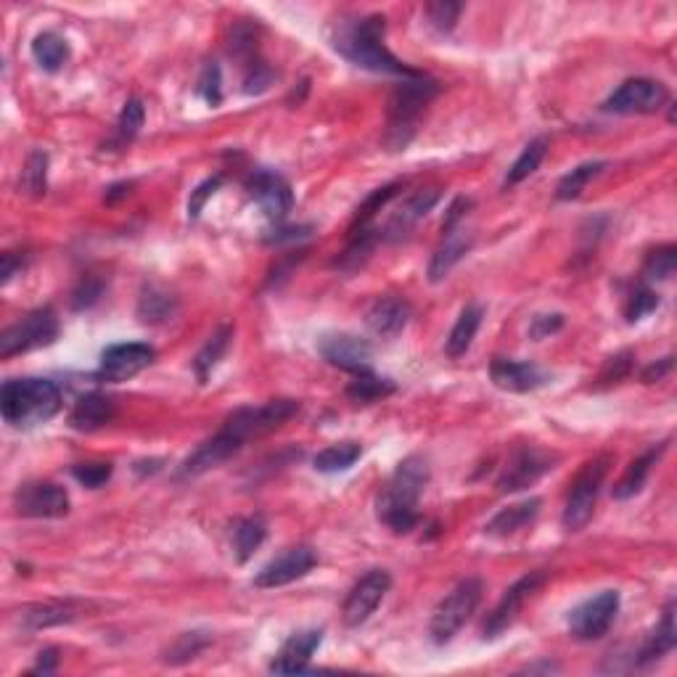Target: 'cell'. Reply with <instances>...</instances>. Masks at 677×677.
<instances>
[{"mask_svg":"<svg viewBox=\"0 0 677 677\" xmlns=\"http://www.w3.org/2000/svg\"><path fill=\"white\" fill-rule=\"evenodd\" d=\"M439 85L426 75L410 77L389 98V122H387V143L392 149H405L410 138L416 135V125L421 114L437 96Z\"/></svg>","mask_w":677,"mask_h":677,"instance_id":"277c9868","label":"cell"},{"mask_svg":"<svg viewBox=\"0 0 677 677\" xmlns=\"http://www.w3.org/2000/svg\"><path fill=\"white\" fill-rule=\"evenodd\" d=\"M114 474V466L109 461H96V463H77L72 466V477L88 487V490H101Z\"/></svg>","mask_w":677,"mask_h":677,"instance_id":"f6af8a7d","label":"cell"},{"mask_svg":"<svg viewBox=\"0 0 677 677\" xmlns=\"http://www.w3.org/2000/svg\"><path fill=\"white\" fill-rule=\"evenodd\" d=\"M56 336H59V315L53 313V307H38L0 334V358H14L22 352L48 347L56 342Z\"/></svg>","mask_w":677,"mask_h":677,"instance_id":"ba28073f","label":"cell"},{"mask_svg":"<svg viewBox=\"0 0 677 677\" xmlns=\"http://www.w3.org/2000/svg\"><path fill=\"white\" fill-rule=\"evenodd\" d=\"M670 371H672V358H664V360H659V363L648 365L646 371H643V381H646V384H654V381H662Z\"/></svg>","mask_w":677,"mask_h":677,"instance_id":"9f6ffc18","label":"cell"},{"mask_svg":"<svg viewBox=\"0 0 677 677\" xmlns=\"http://www.w3.org/2000/svg\"><path fill=\"white\" fill-rule=\"evenodd\" d=\"M384 16L368 14V16H350V19H339L331 32V45L339 56L368 72H379V75H397V77H418L424 72L405 67L395 53L384 45Z\"/></svg>","mask_w":677,"mask_h":677,"instance_id":"6da1fadb","label":"cell"},{"mask_svg":"<svg viewBox=\"0 0 677 677\" xmlns=\"http://www.w3.org/2000/svg\"><path fill=\"white\" fill-rule=\"evenodd\" d=\"M157 358V350L146 342H122L109 344L101 352V365H98V379L106 384H122L146 371Z\"/></svg>","mask_w":677,"mask_h":677,"instance_id":"8fae6325","label":"cell"},{"mask_svg":"<svg viewBox=\"0 0 677 677\" xmlns=\"http://www.w3.org/2000/svg\"><path fill=\"white\" fill-rule=\"evenodd\" d=\"M662 453H664V445H659V447H651V450L640 455V458H635V461L627 466L625 474H622V479L611 487V495H614L617 500H627V498H633V495H638V492L643 490V484H646L651 469L656 466V461L662 458Z\"/></svg>","mask_w":677,"mask_h":677,"instance_id":"83f0119b","label":"cell"},{"mask_svg":"<svg viewBox=\"0 0 677 677\" xmlns=\"http://www.w3.org/2000/svg\"><path fill=\"white\" fill-rule=\"evenodd\" d=\"M543 582H545V572H529V574H524L521 580H516L514 585L503 593V598H500L498 606L492 609L490 617L484 619V627H482L484 638L492 640L506 633L508 627L516 622V617H519V611L524 609V603L535 596L537 588H540Z\"/></svg>","mask_w":677,"mask_h":677,"instance_id":"5bb4252c","label":"cell"},{"mask_svg":"<svg viewBox=\"0 0 677 677\" xmlns=\"http://www.w3.org/2000/svg\"><path fill=\"white\" fill-rule=\"evenodd\" d=\"M484 310L482 305H466L455 320L453 331L447 336V355L450 358H461L469 352V347L474 344V336H477L479 326H482Z\"/></svg>","mask_w":677,"mask_h":677,"instance_id":"f546056e","label":"cell"},{"mask_svg":"<svg viewBox=\"0 0 677 677\" xmlns=\"http://www.w3.org/2000/svg\"><path fill=\"white\" fill-rule=\"evenodd\" d=\"M101 294H104V283L98 281L96 276H85L77 283V289L72 291V307L75 310H88L90 305H96L101 299Z\"/></svg>","mask_w":677,"mask_h":677,"instance_id":"681fc988","label":"cell"},{"mask_svg":"<svg viewBox=\"0 0 677 677\" xmlns=\"http://www.w3.org/2000/svg\"><path fill=\"white\" fill-rule=\"evenodd\" d=\"M677 646V627H675V601H670L664 606L662 619H659V625L654 627V633L648 635V640L640 648L638 659L635 664L638 667H648V664L659 662L667 654H672Z\"/></svg>","mask_w":677,"mask_h":677,"instance_id":"d4e9b609","label":"cell"},{"mask_svg":"<svg viewBox=\"0 0 677 677\" xmlns=\"http://www.w3.org/2000/svg\"><path fill=\"white\" fill-rule=\"evenodd\" d=\"M463 3H447V0H439V3H429L426 6V19L432 24L434 30L447 35V32H453L455 22H458V16L463 14Z\"/></svg>","mask_w":677,"mask_h":677,"instance_id":"bcb514c9","label":"cell"},{"mask_svg":"<svg viewBox=\"0 0 677 677\" xmlns=\"http://www.w3.org/2000/svg\"><path fill=\"white\" fill-rule=\"evenodd\" d=\"M175 313V299L164 291L149 289L141 297V305H138V315H141L143 323H159V320H167Z\"/></svg>","mask_w":677,"mask_h":677,"instance_id":"7bdbcfd3","label":"cell"},{"mask_svg":"<svg viewBox=\"0 0 677 677\" xmlns=\"http://www.w3.org/2000/svg\"><path fill=\"white\" fill-rule=\"evenodd\" d=\"M558 455L551 450H543V447H521L516 450L511 458H508L506 469L498 479V492H519L532 487L535 482L548 474V471L556 469Z\"/></svg>","mask_w":677,"mask_h":677,"instance_id":"7c38bea8","label":"cell"},{"mask_svg":"<svg viewBox=\"0 0 677 677\" xmlns=\"http://www.w3.org/2000/svg\"><path fill=\"white\" fill-rule=\"evenodd\" d=\"M630 371H633V352H619V355L609 358V363L601 371L598 381L601 384H619Z\"/></svg>","mask_w":677,"mask_h":677,"instance_id":"f907efd6","label":"cell"},{"mask_svg":"<svg viewBox=\"0 0 677 677\" xmlns=\"http://www.w3.org/2000/svg\"><path fill=\"white\" fill-rule=\"evenodd\" d=\"M360 455H363L360 442L347 439V442H336V445H328L326 450H320L313 458V466L320 474H339V471L352 469L360 461Z\"/></svg>","mask_w":677,"mask_h":677,"instance_id":"1f68e13d","label":"cell"},{"mask_svg":"<svg viewBox=\"0 0 677 677\" xmlns=\"http://www.w3.org/2000/svg\"><path fill=\"white\" fill-rule=\"evenodd\" d=\"M609 164L606 162H585L580 167H574L572 172H566L561 183L556 188V199L558 201H572L577 196H582V191L588 188L590 180H596L603 170H606Z\"/></svg>","mask_w":677,"mask_h":677,"instance_id":"8d00e7d4","label":"cell"},{"mask_svg":"<svg viewBox=\"0 0 677 677\" xmlns=\"http://www.w3.org/2000/svg\"><path fill=\"white\" fill-rule=\"evenodd\" d=\"M273 80H276V72H273L265 61L257 59L246 67L244 90L249 93V96H257V93H265V90L273 85Z\"/></svg>","mask_w":677,"mask_h":677,"instance_id":"c3c4849f","label":"cell"},{"mask_svg":"<svg viewBox=\"0 0 677 677\" xmlns=\"http://www.w3.org/2000/svg\"><path fill=\"white\" fill-rule=\"evenodd\" d=\"M143 120H146V109H143L141 98H130L125 106H122L120 120H117V127H114V135L109 146L112 149H125L127 143H133L141 133Z\"/></svg>","mask_w":677,"mask_h":677,"instance_id":"d590c367","label":"cell"},{"mask_svg":"<svg viewBox=\"0 0 677 677\" xmlns=\"http://www.w3.org/2000/svg\"><path fill=\"white\" fill-rule=\"evenodd\" d=\"M471 209V199H466V196H458V199L447 207L445 212V220H442V231H450V228H458V225L463 223V217L469 215Z\"/></svg>","mask_w":677,"mask_h":677,"instance_id":"db71d44e","label":"cell"},{"mask_svg":"<svg viewBox=\"0 0 677 677\" xmlns=\"http://www.w3.org/2000/svg\"><path fill=\"white\" fill-rule=\"evenodd\" d=\"M323 643V630H299L291 635L270 662V672L276 675H297V672L310 670V659Z\"/></svg>","mask_w":677,"mask_h":677,"instance_id":"44dd1931","label":"cell"},{"mask_svg":"<svg viewBox=\"0 0 677 677\" xmlns=\"http://www.w3.org/2000/svg\"><path fill=\"white\" fill-rule=\"evenodd\" d=\"M246 194L265 212V217L276 220V223H281L294 207L291 186L286 183V178H281L273 170H254L246 180Z\"/></svg>","mask_w":677,"mask_h":677,"instance_id":"e0dca14e","label":"cell"},{"mask_svg":"<svg viewBox=\"0 0 677 677\" xmlns=\"http://www.w3.org/2000/svg\"><path fill=\"white\" fill-rule=\"evenodd\" d=\"M389 588H392V577L384 569H373V572L363 574L355 588L350 590V596L342 606V619L347 627L365 625L371 614L381 606V601L387 598Z\"/></svg>","mask_w":677,"mask_h":677,"instance_id":"4fadbf2b","label":"cell"},{"mask_svg":"<svg viewBox=\"0 0 677 677\" xmlns=\"http://www.w3.org/2000/svg\"><path fill=\"white\" fill-rule=\"evenodd\" d=\"M299 413L297 400H270L265 405H246V408L233 410L231 416L225 418L223 429L239 439L241 445L252 442V439L268 437L278 432L286 421Z\"/></svg>","mask_w":677,"mask_h":677,"instance_id":"8992f818","label":"cell"},{"mask_svg":"<svg viewBox=\"0 0 677 677\" xmlns=\"http://www.w3.org/2000/svg\"><path fill=\"white\" fill-rule=\"evenodd\" d=\"M564 328V315L561 313H545V315H535L532 323H529V336L540 342V339H548V336L558 334Z\"/></svg>","mask_w":677,"mask_h":677,"instance_id":"816d5d0a","label":"cell"},{"mask_svg":"<svg viewBox=\"0 0 677 677\" xmlns=\"http://www.w3.org/2000/svg\"><path fill=\"white\" fill-rule=\"evenodd\" d=\"M490 379L503 392L527 395V392H535L543 384H548V373L537 363H527V360L495 358L490 363Z\"/></svg>","mask_w":677,"mask_h":677,"instance_id":"d6986e66","label":"cell"},{"mask_svg":"<svg viewBox=\"0 0 677 677\" xmlns=\"http://www.w3.org/2000/svg\"><path fill=\"white\" fill-rule=\"evenodd\" d=\"M14 508L27 519H61L69 514V495L53 482H30L19 487Z\"/></svg>","mask_w":677,"mask_h":677,"instance_id":"2e32d148","label":"cell"},{"mask_svg":"<svg viewBox=\"0 0 677 677\" xmlns=\"http://www.w3.org/2000/svg\"><path fill=\"white\" fill-rule=\"evenodd\" d=\"M61 410L59 387L48 379H8L0 389V413L14 429H32Z\"/></svg>","mask_w":677,"mask_h":677,"instance_id":"3957f363","label":"cell"},{"mask_svg":"<svg viewBox=\"0 0 677 677\" xmlns=\"http://www.w3.org/2000/svg\"><path fill=\"white\" fill-rule=\"evenodd\" d=\"M19 268H22V260H19L16 254H11V252L3 254V270H0V276H3V283L11 281V278H14V273Z\"/></svg>","mask_w":677,"mask_h":677,"instance_id":"6f0895ef","label":"cell"},{"mask_svg":"<svg viewBox=\"0 0 677 677\" xmlns=\"http://www.w3.org/2000/svg\"><path fill=\"white\" fill-rule=\"evenodd\" d=\"M77 617L75 603H40V606H30L22 611V625L27 630H45V627L64 625Z\"/></svg>","mask_w":677,"mask_h":677,"instance_id":"d6a6232c","label":"cell"},{"mask_svg":"<svg viewBox=\"0 0 677 677\" xmlns=\"http://www.w3.org/2000/svg\"><path fill=\"white\" fill-rule=\"evenodd\" d=\"M437 201H439L437 188L418 191V194L410 196V199L400 207V212L389 220V225L384 228V233H381V239H402V236H405V233H408L410 228L421 220V217L429 215V209H432Z\"/></svg>","mask_w":677,"mask_h":677,"instance_id":"4316f807","label":"cell"},{"mask_svg":"<svg viewBox=\"0 0 677 677\" xmlns=\"http://www.w3.org/2000/svg\"><path fill=\"white\" fill-rule=\"evenodd\" d=\"M196 93H199L209 106H217L223 101V77H220V67L217 64H207L204 72L199 77V85H196Z\"/></svg>","mask_w":677,"mask_h":677,"instance_id":"7dc6e473","label":"cell"},{"mask_svg":"<svg viewBox=\"0 0 677 677\" xmlns=\"http://www.w3.org/2000/svg\"><path fill=\"white\" fill-rule=\"evenodd\" d=\"M318 352L326 363L336 365V368H342V371L350 373L371 371L373 347L368 339H363V336L344 334V331L320 336Z\"/></svg>","mask_w":677,"mask_h":677,"instance_id":"ac0fdd59","label":"cell"},{"mask_svg":"<svg viewBox=\"0 0 677 677\" xmlns=\"http://www.w3.org/2000/svg\"><path fill=\"white\" fill-rule=\"evenodd\" d=\"M315 564H318V558L310 545H294V548L278 553L276 558H270L254 577V585L262 590L283 588V585L302 580L305 574L313 572Z\"/></svg>","mask_w":677,"mask_h":677,"instance_id":"9a60e30c","label":"cell"},{"mask_svg":"<svg viewBox=\"0 0 677 677\" xmlns=\"http://www.w3.org/2000/svg\"><path fill=\"white\" fill-rule=\"evenodd\" d=\"M670 101V90L651 77H633L625 80L606 101L603 112L609 114H656Z\"/></svg>","mask_w":677,"mask_h":677,"instance_id":"9c48e42d","label":"cell"},{"mask_svg":"<svg viewBox=\"0 0 677 677\" xmlns=\"http://www.w3.org/2000/svg\"><path fill=\"white\" fill-rule=\"evenodd\" d=\"M397 191H400V186H397V183L379 188V191H373V194L368 196L363 204H360L358 212H355V220H352V233L365 231V228H368V223H371L373 217H376V212H381V209L387 207L389 201L395 199Z\"/></svg>","mask_w":677,"mask_h":677,"instance_id":"60d3db41","label":"cell"},{"mask_svg":"<svg viewBox=\"0 0 677 677\" xmlns=\"http://www.w3.org/2000/svg\"><path fill=\"white\" fill-rule=\"evenodd\" d=\"M397 387L395 381L381 379L373 371H363L355 373V379L350 381V387H347V397L352 402H358V405H371L376 400H384V397L395 395Z\"/></svg>","mask_w":677,"mask_h":677,"instance_id":"836d02e7","label":"cell"},{"mask_svg":"<svg viewBox=\"0 0 677 677\" xmlns=\"http://www.w3.org/2000/svg\"><path fill=\"white\" fill-rule=\"evenodd\" d=\"M56 667H59V648H45V651H40L38 664L30 672H35V675H51V672H56Z\"/></svg>","mask_w":677,"mask_h":677,"instance_id":"11a10c76","label":"cell"},{"mask_svg":"<svg viewBox=\"0 0 677 677\" xmlns=\"http://www.w3.org/2000/svg\"><path fill=\"white\" fill-rule=\"evenodd\" d=\"M429 484V463L421 455H408L395 469L376 498V516L395 535H408L421 521L418 500Z\"/></svg>","mask_w":677,"mask_h":677,"instance_id":"7a4b0ae2","label":"cell"},{"mask_svg":"<svg viewBox=\"0 0 677 677\" xmlns=\"http://www.w3.org/2000/svg\"><path fill=\"white\" fill-rule=\"evenodd\" d=\"M484 585L477 577H466L437 603V609L429 622V635L437 646H445L455 635L461 633V627L474 617L479 601H482Z\"/></svg>","mask_w":677,"mask_h":677,"instance_id":"5b68a950","label":"cell"},{"mask_svg":"<svg viewBox=\"0 0 677 677\" xmlns=\"http://www.w3.org/2000/svg\"><path fill=\"white\" fill-rule=\"evenodd\" d=\"M545 151H548V141H545V138H535V141H529L527 146H524V151L519 154V159L511 164V170H508L503 186L506 188L519 186L521 180H527L529 175L540 167V162L545 159Z\"/></svg>","mask_w":677,"mask_h":677,"instance_id":"74e56055","label":"cell"},{"mask_svg":"<svg viewBox=\"0 0 677 677\" xmlns=\"http://www.w3.org/2000/svg\"><path fill=\"white\" fill-rule=\"evenodd\" d=\"M410 320V305L402 297H379L365 313V326L381 339H395Z\"/></svg>","mask_w":677,"mask_h":677,"instance_id":"7402d4cb","label":"cell"},{"mask_svg":"<svg viewBox=\"0 0 677 677\" xmlns=\"http://www.w3.org/2000/svg\"><path fill=\"white\" fill-rule=\"evenodd\" d=\"M268 537V521L262 516H246L236 521L233 527V553L239 558V564H246L254 556V551L265 543Z\"/></svg>","mask_w":677,"mask_h":677,"instance_id":"4dcf8cb0","label":"cell"},{"mask_svg":"<svg viewBox=\"0 0 677 677\" xmlns=\"http://www.w3.org/2000/svg\"><path fill=\"white\" fill-rule=\"evenodd\" d=\"M72 48L59 32H40L38 38L32 40V59L38 61V67L45 72H61L67 67Z\"/></svg>","mask_w":677,"mask_h":677,"instance_id":"f1b7e54d","label":"cell"},{"mask_svg":"<svg viewBox=\"0 0 677 677\" xmlns=\"http://www.w3.org/2000/svg\"><path fill=\"white\" fill-rule=\"evenodd\" d=\"M659 307V294H656L648 283H640V286H635L633 291H630V297H627L625 302V318L627 323H638V320H643L646 315H651Z\"/></svg>","mask_w":677,"mask_h":677,"instance_id":"b9f144b4","label":"cell"},{"mask_svg":"<svg viewBox=\"0 0 677 677\" xmlns=\"http://www.w3.org/2000/svg\"><path fill=\"white\" fill-rule=\"evenodd\" d=\"M241 447L244 445H241L239 439L225 432V429H220L215 437L207 439V442H201L194 453L188 455L186 461H183V466H180V477L183 479L201 477V474H207V471L223 466L225 461H231Z\"/></svg>","mask_w":677,"mask_h":677,"instance_id":"ffe728a7","label":"cell"},{"mask_svg":"<svg viewBox=\"0 0 677 677\" xmlns=\"http://www.w3.org/2000/svg\"><path fill=\"white\" fill-rule=\"evenodd\" d=\"M471 244H474V239H471L469 233L463 231L461 225L445 231V239H442V244L437 246V252L432 254V262H429V281L432 283L445 281L447 273H450V270H453L455 265L466 257V254H469Z\"/></svg>","mask_w":677,"mask_h":677,"instance_id":"cb8c5ba5","label":"cell"},{"mask_svg":"<svg viewBox=\"0 0 677 677\" xmlns=\"http://www.w3.org/2000/svg\"><path fill=\"white\" fill-rule=\"evenodd\" d=\"M609 469L611 455H598V458H593V461H588L582 466V471L572 482V490L566 495L564 514H561L564 529H569V532H580V529L593 519L598 492H601L603 479H606Z\"/></svg>","mask_w":677,"mask_h":677,"instance_id":"52a82bcc","label":"cell"},{"mask_svg":"<svg viewBox=\"0 0 677 677\" xmlns=\"http://www.w3.org/2000/svg\"><path fill=\"white\" fill-rule=\"evenodd\" d=\"M231 339H233V328L220 326L215 334L209 336L207 344L201 347L199 355H196V360H194V371H196V376H199L201 384L209 379V373L215 371V365L223 360V355L228 352V347H231Z\"/></svg>","mask_w":677,"mask_h":677,"instance_id":"e575fe53","label":"cell"},{"mask_svg":"<svg viewBox=\"0 0 677 677\" xmlns=\"http://www.w3.org/2000/svg\"><path fill=\"white\" fill-rule=\"evenodd\" d=\"M677 268V246L664 244L656 246L654 252H648L643 262V278L646 281H670Z\"/></svg>","mask_w":677,"mask_h":677,"instance_id":"f35d334b","label":"cell"},{"mask_svg":"<svg viewBox=\"0 0 677 677\" xmlns=\"http://www.w3.org/2000/svg\"><path fill=\"white\" fill-rule=\"evenodd\" d=\"M22 188L30 196H45L48 188V154L45 151H32L22 170Z\"/></svg>","mask_w":677,"mask_h":677,"instance_id":"ab89813d","label":"cell"},{"mask_svg":"<svg viewBox=\"0 0 677 677\" xmlns=\"http://www.w3.org/2000/svg\"><path fill=\"white\" fill-rule=\"evenodd\" d=\"M220 186H223V178L215 175V178L204 180L196 191H191V201H188V217H191V220H196V217L201 215V209H204L207 199L209 196H215V191Z\"/></svg>","mask_w":677,"mask_h":677,"instance_id":"f5cc1de1","label":"cell"},{"mask_svg":"<svg viewBox=\"0 0 677 677\" xmlns=\"http://www.w3.org/2000/svg\"><path fill=\"white\" fill-rule=\"evenodd\" d=\"M619 603H622L619 590H601L598 596L582 601L569 614V633H572V638L601 640L611 630L614 619H617Z\"/></svg>","mask_w":677,"mask_h":677,"instance_id":"30bf717a","label":"cell"},{"mask_svg":"<svg viewBox=\"0 0 677 677\" xmlns=\"http://www.w3.org/2000/svg\"><path fill=\"white\" fill-rule=\"evenodd\" d=\"M114 413L117 408L112 397H106L104 392H88L75 402V408L69 413V426L77 432H96L112 421Z\"/></svg>","mask_w":677,"mask_h":677,"instance_id":"603a6c76","label":"cell"},{"mask_svg":"<svg viewBox=\"0 0 677 677\" xmlns=\"http://www.w3.org/2000/svg\"><path fill=\"white\" fill-rule=\"evenodd\" d=\"M209 638L204 633H186L180 635L175 643L170 646V651H167V656H164V662L170 664H183V662H191V659H196V656L207 648Z\"/></svg>","mask_w":677,"mask_h":677,"instance_id":"ee69618b","label":"cell"},{"mask_svg":"<svg viewBox=\"0 0 677 677\" xmlns=\"http://www.w3.org/2000/svg\"><path fill=\"white\" fill-rule=\"evenodd\" d=\"M540 506H543V500L540 498H529L524 503H516V506L503 508L500 514L492 516L487 524H484V535L490 537H511L521 529H527L535 524L537 514H540Z\"/></svg>","mask_w":677,"mask_h":677,"instance_id":"484cf974","label":"cell"}]
</instances>
